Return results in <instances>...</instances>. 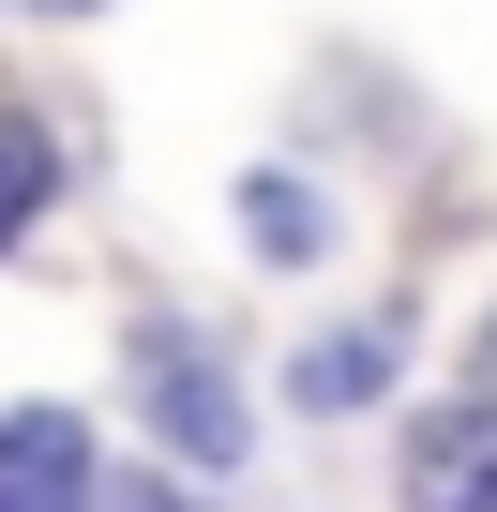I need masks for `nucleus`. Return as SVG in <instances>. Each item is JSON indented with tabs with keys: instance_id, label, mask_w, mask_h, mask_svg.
I'll return each instance as SVG.
<instances>
[{
	"instance_id": "7ed1b4c3",
	"label": "nucleus",
	"mask_w": 497,
	"mask_h": 512,
	"mask_svg": "<svg viewBox=\"0 0 497 512\" xmlns=\"http://www.w3.org/2000/svg\"><path fill=\"white\" fill-rule=\"evenodd\" d=\"M407 512H497V392L407 437Z\"/></svg>"
},
{
	"instance_id": "0eeeda50",
	"label": "nucleus",
	"mask_w": 497,
	"mask_h": 512,
	"mask_svg": "<svg viewBox=\"0 0 497 512\" xmlns=\"http://www.w3.org/2000/svg\"><path fill=\"white\" fill-rule=\"evenodd\" d=\"M76 512H196V497H166V482H121V497H76Z\"/></svg>"
},
{
	"instance_id": "20e7f679",
	"label": "nucleus",
	"mask_w": 497,
	"mask_h": 512,
	"mask_svg": "<svg viewBox=\"0 0 497 512\" xmlns=\"http://www.w3.org/2000/svg\"><path fill=\"white\" fill-rule=\"evenodd\" d=\"M241 241H257V256H317V241H332L317 181H272V166H257V181H241Z\"/></svg>"
},
{
	"instance_id": "6e6552de",
	"label": "nucleus",
	"mask_w": 497,
	"mask_h": 512,
	"mask_svg": "<svg viewBox=\"0 0 497 512\" xmlns=\"http://www.w3.org/2000/svg\"><path fill=\"white\" fill-rule=\"evenodd\" d=\"M31 16H91V0H31Z\"/></svg>"
},
{
	"instance_id": "f03ea898",
	"label": "nucleus",
	"mask_w": 497,
	"mask_h": 512,
	"mask_svg": "<svg viewBox=\"0 0 497 512\" xmlns=\"http://www.w3.org/2000/svg\"><path fill=\"white\" fill-rule=\"evenodd\" d=\"M91 497V422L76 407H0V512H76Z\"/></svg>"
},
{
	"instance_id": "39448f33",
	"label": "nucleus",
	"mask_w": 497,
	"mask_h": 512,
	"mask_svg": "<svg viewBox=\"0 0 497 512\" xmlns=\"http://www.w3.org/2000/svg\"><path fill=\"white\" fill-rule=\"evenodd\" d=\"M377 377H392V332H332V347H302V362H287V392H302V407H362Z\"/></svg>"
},
{
	"instance_id": "f257e3e1",
	"label": "nucleus",
	"mask_w": 497,
	"mask_h": 512,
	"mask_svg": "<svg viewBox=\"0 0 497 512\" xmlns=\"http://www.w3.org/2000/svg\"><path fill=\"white\" fill-rule=\"evenodd\" d=\"M136 407H151V437L181 467H241V452H257V407H241V377L196 332H136Z\"/></svg>"
},
{
	"instance_id": "423d86ee",
	"label": "nucleus",
	"mask_w": 497,
	"mask_h": 512,
	"mask_svg": "<svg viewBox=\"0 0 497 512\" xmlns=\"http://www.w3.org/2000/svg\"><path fill=\"white\" fill-rule=\"evenodd\" d=\"M46 181H61V151H46V121H16V106H0V241H16V226L46 211Z\"/></svg>"
}]
</instances>
